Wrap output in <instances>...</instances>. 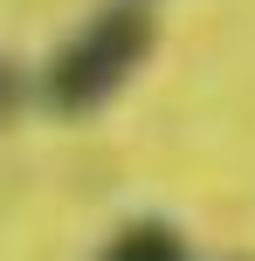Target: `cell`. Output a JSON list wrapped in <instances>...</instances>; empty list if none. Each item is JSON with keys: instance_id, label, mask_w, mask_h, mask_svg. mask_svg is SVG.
<instances>
[{"instance_id": "6da1fadb", "label": "cell", "mask_w": 255, "mask_h": 261, "mask_svg": "<svg viewBox=\"0 0 255 261\" xmlns=\"http://www.w3.org/2000/svg\"><path fill=\"white\" fill-rule=\"evenodd\" d=\"M152 48H159V21H152L145 7L90 14V21L49 55V69H41V103H49L55 117H90V110H104L110 96L152 62Z\"/></svg>"}, {"instance_id": "7a4b0ae2", "label": "cell", "mask_w": 255, "mask_h": 261, "mask_svg": "<svg viewBox=\"0 0 255 261\" xmlns=\"http://www.w3.org/2000/svg\"><path fill=\"white\" fill-rule=\"evenodd\" d=\"M97 261H193V254H187V234L173 220H124Z\"/></svg>"}, {"instance_id": "3957f363", "label": "cell", "mask_w": 255, "mask_h": 261, "mask_svg": "<svg viewBox=\"0 0 255 261\" xmlns=\"http://www.w3.org/2000/svg\"><path fill=\"white\" fill-rule=\"evenodd\" d=\"M28 103V69L14 62V55H0V130L14 124V110Z\"/></svg>"}]
</instances>
